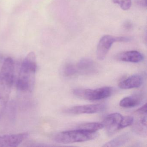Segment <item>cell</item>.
Masks as SVG:
<instances>
[{
  "instance_id": "7",
  "label": "cell",
  "mask_w": 147,
  "mask_h": 147,
  "mask_svg": "<svg viewBox=\"0 0 147 147\" xmlns=\"http://www.w3.org/2000/svg\"><path fill=\"white\" fill-rule=\"evenodd\" d=\"M123 118V116L118 113H111L105 117L102 123L108 135H113L119 130V126Z\"/></svg>"
},
{
  "instance_id": "18",
  "label": "cell",
  "mask_w": 147,
  "mask_h": 147,
  "mask_svg": "<svg viewBox=\"0 0 147 147\" xmlns=\"http://www.w3.org/2000/svg\"><path fill=\"white\" fill-rule=\"evenodd\" d=\"M147 104H145L142 107L138 109L136 112L141 115H145L147 114Z\"/></svg>"
},
{
  "instance_id": "16",
  "label": "cell",
  "mask_w": 147,
  "mask_h": 147,
  "mask_svg": "<svg viewBox=\"0 0 147 147\" xmlns=\"http://www.w3.org/2000/svg\"><path fill=\"white\" fill-rule=\"evenodd\" d=\"M113 2L118 5L122 10L127 11L130 8L131 5V0H112Z\"/></svg>"
},
{
  "instance_id": "20",
  "label": "cell",
  "mask_w": 147,
  "mask_h": 147,
  "mask_svg": "<svg viewBox=\"0 0 147 147\" xmlns=\"http://www.w3.org/2000/svg\"><path fill=\"white\" fill-rule=\"evenodd\" d=\"M132 26V24L130 22H129V21H126L124 24V27L125 29H126V30H129L131 28Z\"/></svg>"
},
{
  "instance_id": "12",
  "label": "cell",
  "mask_w": 147,
  "mask_h": 147,
  "mask_svg": "<svg viewBox=\"0 0 147 147\" xmlns=\"http://www.w3.org/2000/svg\"><path fill=\"white\" fill-rule=\"evenodd\" d=\"M142 100V95L137 94L122 99L119 102V105L124 108H132L140 105Z\"/></svg>"
},
{
  "instance_id": "2",
  "label": "cell",
  "mask_w": 147,
  "mask_h": 147,
  "mask_svg": "<svg viewBox=\"0 0 147 147\" xmlns=\"http://www.w3.org/2000/svg\"><path fill=\"white\" fill-rule=\"evenodd\" d=\"M37 68L36 58L34 52L28 54L23 61L16 83L17 88L24 92H31L34 89Z\"/></svg>"
},
{
  "instance_id": "4",
  "label": "cell",
  "mask_w": 147,
  "mask_h": 147,
  "mask_svg": "<svg viewBox=\"0 0 147 147\" xmlns=\"http://www.w3.org/2000/svg\"><path fill=\"white\" fill-rule=\"evenodd\" d=\"M112 88L110 87H104L97 89L77 88L74 89V95L81 98L89 100H98L106 98L112 94Z\"/></svg>"
},
{
  "instance_id": "8",
  "label": "cell",
  "mask_w": 147,
  "mask_h": 147,
  "mask_svg": "<svg viewBox=\"0 0 147 147\" xmlns=\"http://www.w3.org/2000/svg\"><path fill=\"white\" fill-rule=\"evenodd\" d=\"M29 136L26 132L11 135H0V147H16Z\"/></svg>"
},
{
  "instance_id": "3",
  "label": "cell",
  "mask_w": 147,
  "mask_h": 147,
  "mask_svg": "<svg viewBox=\"0 0 147 147\" xmlns=\"http://www.w3.org/2000/svg\"><path fill=\"white\" fill-rule=\"evenodd\" d=\"M98 136L96 132H89L77 129L57 133L54 136V139L59 143L68 144L90 141Z\"/></svg>"
},
{
  "instance_id": "14",
  "label": "cell",
  "mask_w": 147,
  "mask_h": 147,
  "mask_svg": "<svg viewBox=\"0 0 147 147\" xmlns=\"http://www.w3.org/2000/svg\"><path fill=\"white\" fill-rule=\"evenodd\" d=\"M104 128L102 123L98 122H90L81 124L78 125L77 129L82 130L89 132H96L97 131Z\"/></svg>"
},
{
  "instance_id": "5",
  "label": "cell",
  "mask_w": 147,
  "mask_h": 147,
  "mask_svg": "<svg viewBox=\"0 0 147 147\" xmlns=\"http://www.w3.org/2000/svg\"><path fill=\"white\" fill-rule=\"evenodd\" d=\"M130 39L129 38L126 37L114 36L111 35L103 36L97 46V58L100 61L104 60L114 43L126 42L130 41Z\"/></svg>"
},
{
  "instance_id": "10",
  "label": "cell",
  "mask_w": 147,
  "mask_h": 147,
  "mask_svg": "<svg viewBox=\"0 0 147 147\" xmlns=\"http://www.w3.org/2000/svg\"><path fill=\"white\" fill-rule=\"evenodd\" d=\"M143 79L139 75H134L121 81L118 86L121 89H129L140 87L143 83Z\"/></svg>"
},
{
  "instance_id": "11",
  "label": "cell",
  "mask_w": 147,
  "mask_h": 147,
  "mask_svg": "<svg viewBox=\"0 0 147 147\" xmlns=\"http://www.w3.org/2000/svg\"><path fill=\"white\" fill-rule=\"evenodd\" d=\"M75 66L78 74H88L95 71V63L90 58H82L78 62Z\"/></svg>"
},
{
  "instance_id": "15",
  "label": "cell",
  "mask_w": 147,
  "mask_h": 147,
  "mask_svg": "<svg viewBox=\"0 0 147 147\" xmlns=\"http://www.w3.org/2000/svg\"><path fill=\"white\" fill-rule=\"evenodd\" d=\"M63 74L66 77L73 76L78 74L75 65L71 63H67L64 66L63 69Z\"/></svg>"
},
{
  "instance_id": "17",
  "label": "cell",
  "mask_w": 147,
  "mask_h": 147,
  "mask_svg": "<svg viewBox=\"0 0 147 147\" xmlns=\"http://www.w3.org/2000/svg\"><path fill=\"white\" fill-rule=\"evenodd\" d=\"M133 122H134V118L133 117H130V116L123 117V119L119 126V130L130 126L133 124Z\"/></svg>"
},
{
  "instance_id": "6",
  "label": "cell",
  "mask_w": 147,
  "mask_h": 147,
  "mask_svg": "<svg viewBox=\"0 0 147 147\" xmlns=\"http://www.w3.org/2000/svg\"><path fill=\"white\" fill-rule=\"evenodd\" d=\"M105 106L101 104L84 105L77 106L67 108L64 111L65 113L69 114H93L105 111Z\"/></svg>"
},
{
  "instance_id": "19",
  "label": "cell",
  "mask_w": 147,
  "mask_h": 147,
  "mask_svg": "<svg viewBox=\"0 0 147 147\" xmlns=\"http://www.w3.org/2000/svg\"><path fill=\"white\" fill-rule=\"evenodd\" d=\"M135 3L137 5L141 7H147V0H135Z\"/></svg>"
},
{
  "instance_id": "1",
  "label": "cell",
  "mask_w": 147,
  "mask_h": 147,
  "mask_svg": "<svg viewBox=\"0 0 147 147\" xmlns=\"http://www.w3.org/2000/svg\"><path fill=\"white\" fill-rule=\"evenodd\" d=\"M14 63L11 57L6 58L0 70V119L7 106L14 76Z\"/></svg>"
},
{
  "instance_id": "13",
  "label": "cell",
  "mask_w": 147,
  "mask_h": 147,
  "mask_svg": "<svg viewBox=\"0 0 147 147\" xmlns=\"http://www.w3.org/2000/svg\"><path fill=\"white\" fill-rule=\"evenodd\" d=\"M129 139V135L128 133H124L105 144L103 146L105 147H120L128 142Z\"/></svg>"
},
{
  "instance_id": "9",
  "label": "cell",
  "mask_w": 147,
  "mask_h": 147,
  "mask_svg": "<svg viewBox=\"0 0 147 147\" xmlns=\"http://www.w3.org/2000/svg\"><path fill=\"white\" fill-rule=\"evenodd\" d=\"M116 59L121 61L138 63L143 60V56L136 51H124L117 54Z\"/></svg>"
}]
</instances>
